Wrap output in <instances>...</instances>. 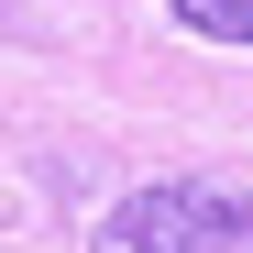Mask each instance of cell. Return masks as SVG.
Returning a JSON list of instances; mask_svg holds the SVG:
<instances>
[{
	"label": "cell",
	"mask_w": 253,
	"mask_h": 253,
	"mask_svg": "<svg viewBox=\"0 0 253 253\" xmlns=\"http://www.w3.org/2000/svg\"><path fill=\"white\" fill-rule=\"evenodd\" d=\"M187 33H209V44H253V0H165Z\"/></svg>",
	"instance_id": "2"
},
{
	"label": "cell",
	"mask_w": 253,
	"mask_h": 253,
	"mask_svg": "<svg viewBox=\"0 0 253 253\" xmlns=\"http://www.w3.org/2000/svg\"><path fill=\"white\" fill-rule=\"evenodd\" d=\"M88 253H253V209L198 187V176H165V187H132L88 231Z\"/></svg>",
	"instance_id": "1"
}]
</instances>
